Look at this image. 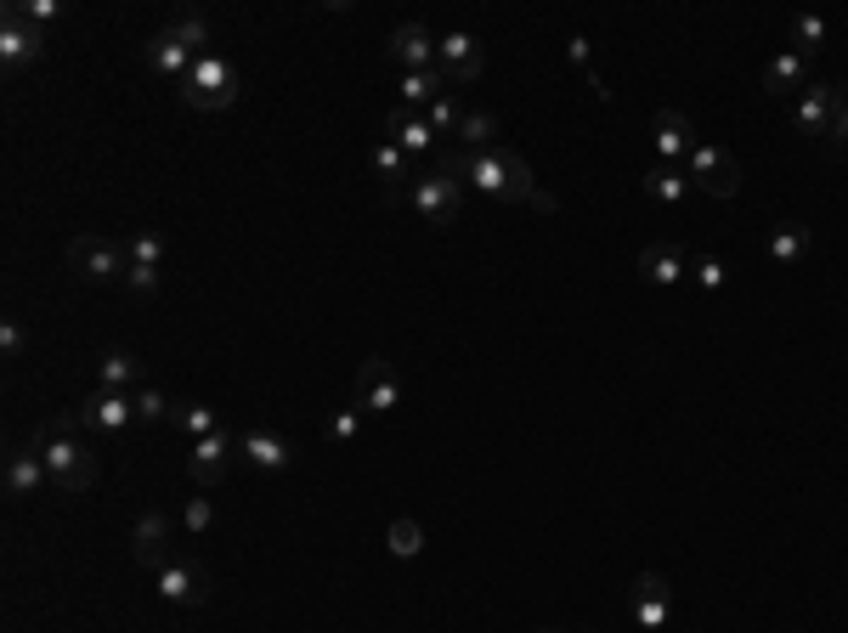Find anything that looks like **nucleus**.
Here are the masks:
<instances>
[{
	"instance_id": "bb28decb",
	"label": "nucleus",
	"mask_w": 848,
	"mask_h": 633,
	"mask_svg": "<svg viewBox=\"0 0 848 633\" xmlns=\"http://www.w3.org/2000/svg\"><path fill=\"white\" fill-rule=\"evenodd\" d=\"M374 176L385 181V199H396V187L413 181V165H408V154L396 148V141H379L374 148Z\"/></svg>"
},
{
	"instance_id": "0eeeda50",
	"label": "nucleus",
	"mask_w": 848,
	"mask_h": 633,
	"mask_svg": "<svg viewBox=\"0 0 848 633\" xmlns=\"http://www.w3.org/2000/svg\"><path fill=\"white\" fill-rule=\"evenodd\" d=\"M238 453H243V447L232 442V435H227V430H216V435H205V442H192L187 470H192V481L210 493V486H221V481L232 475V458H238Z\"/></svg>"
},
{
	"instance_id": "aec40b11",
	"label": "nucleus",
	"mask_w": 848,
	"mask_h": 633,
	"mask_svg": "<svg viewBox=\"0 0 848 633\" xmlns=\"http://www.w3.org/2000/svg\"><path fill=\"white\" fill-rule=\"evenodd\" d=\"M238 447H243V458H249V464H255V470H266V475H283V470L294 464V447L283 442L278 430H249Z\"/></svg>"
},
{
	"instance_id": "423d86ee",
	"label": "nucleus",
	"mask_w": 848,
	"mask_h": 633,
	"mask_svg": "<svg viewBox=\"0 0 848 633\" xmlns=\"http://www.w3.org/2000/svg\"><path fill=\"white\" fill-rule=\"evenodd\" d=\"M69 266H74L85 283H119V277H125V243L74 238V243H69Z\"/></svg>"
},
{
	"instance_id": "412c9836",
	"label": "nucleus",
	"mask_w": 848,
	"mask_h": 633,
	"mask_svg": "<svg viewBox=\"0 0 848 633\" xmlns=\"http://www.w3.org/2000/svg\"><path fill=\"white\" fill-rule=\"evenodd\" d=\"M40 486H52V470H45V458H40L34 447H18V453L7 458V493H12V498H34Z\"/></svg>"
},
{
	"instance_id": "a18cd8bd",
	"label": "nucleus",
	"mask_w": 848,
	"mask_h": 633,
	"mask_svg": "<svg viewBox=\"0 0 848 633\" xmlns=\"http://www.w3.org/2000/svg\"><path fill=\"white\" fill-rule=\"evenodd\" d=\"M543 633H561V627H543Z\"/></svg>"
},
{
	"instance_id": "6e6552de",
	"label": "nucleus",
	"mask_w": 848,
	"mask_h": 633,
	"mask_svg": "<svg viewBox=\"0 0 848 633\" xmlns=\"http://www.w3.org/2000/svg\"><path fill=\"white\" fill-rule=\"evenodd\" d=\"M436 68L441 80H459V85H475L481 68H486V52H481V40L453 29V34H441V52H436Z\"/></svg>"
},
{
	"instance_id": "c756f323",
	"label": "nucleus",
	"mask_w": 848,
	"mask_h": 633,
	"mask_svg": "<svg viewBox=\"0 0 848 633\" xmlns=\"http://www.w3.org/2000/svg\"><path fill=\"white\" fill-rule=\"evenodd\" d=\"M792 52L815 63V57L826 52V18H815V12H797V18H792Z\"/></svg>"
},
{
	"instance_id": "7c9ffc66",
	"label": "nucleus",
	"mask_w": 848,
	"mask_h": 633,
	"mask_svg": "<svg viewBox=\"0 0 848 633\" xmlns=\"http://www.w3.org/2000/svg\"><path fill=\"white\" fill-rule=\"evenodd\" d=\"M464 114H470V108L459 103V96H453V91H441V96H436V103L425 108V119H430V130H436V136H459Z\"/></svg>"
},
{
	"instance_id": "a211bd4d",
	"label": "nucleus",
	"mask_w": 848,
	"mask_h": 633,
	"mask_svg": "<svg viewBox=\"0 0 848 633\" xmlns=\"http://www.w3.org/2000/svg\"><path fill=\"white\" fill-rule=\"evenodd\" d=\"M651 130H657V154H662V165H679V159L695 154V125H690L679 108H657Z\"/></svg>"
},
{
	"instance_id": "4468645a",
	"label": "nucleus",
	"mask_w": 848,
	"mask_h": 633,
	"mask_svg": "<svg viewBox=\"0 0 848 633\" xmlns=\"http://www.w3.org/2000/svg\"><path fill=\"white\" fill-rule=\"evenodd\" d=\"M130 555L142 560V566H170L176 555H170V515H159V509H147L142 520H136V531H130Z\"/></svg>"
},
{
	"instance_id": "79ce46f5",
	"label": "nucleus",
	"mask_w": 848,
	"mask_h": 633,
	"mask_svg": "<svg viewBox=\"0 0 848 633\" xmlns=\"http://www.w3.org/2000/svg\"><path fill=\"white\" fill-rule=\"evenodd\" d=\"M826 141H831V148H848V85H837V119H831Z\"/></svg>"
},
{
	"instance_id": "ea45409f",
	"label": "nucleus",
	"mask_w": 848,
	"mask_h": 633,
	"mask_svg": "<svg viewBox=\"0 0 848 633\" xmlns=\"http://www.w3.org/2000/svg\"><path fill=\"white\" fill-rule=\"evenodd\" d=\"M690 272H695V283H702V288H708V295H719V288H724V277H730L719 255H702V261H695Z\"/></svg>"
},
{
	"instance_id": "9b49d317",
	"label": "nucleus",
	"mask_w": 848,
	"mask_h": 633,
	"mask_svg": "<svg viewBox=\"0 0 848 633\" xmlns=\"http://www.w3.org/2000/svg\"><path fill=\"white\" fill-rule=\"evenodd\" d=\"M668 611H673L668 577L662 571H639V582H634V622L645 633H657V627H668Z\"/></svg>"
},
{
	"instance_id": "f3484780",
	"label": "nucleus",
	"mask_w": 848,
	"mask_h": 633,
	"mask_svg": "<svg viewBox=\"0 0 848 633\" xmlns=\"http://www.w3.org/2000/svg\"><path fill=\"white\" fill-rule=\"evenodd\" d=\"M159 594L170 605H205L210 600V577L198 566H187V560H170V566H159Z\"/></svg>"
},
{
	"instance_id": "dca6fc26",
	"label": "nucleus",
	"mask_w": 848,
	"mask_h": 633,
	"mask_svg": "<svg viewBox=\"0 0 848 633\" xmlns=\"http://www.w3.org/2000/svg\"><path fill=\"white\" fill-rule=\"evenodd\" d=\"M396 402H402V384L390 379L385 357H368L363 362V379H357V408L363 413H390Z\"/></svg>"
},
{
	"instance_id": "c9c22d12",
	"label": "nucleus",
	"mask_w": 848,
	"mask_h": 633,
	"mask_svg": "<svg viewBox=\"0 0 848 633\" xmlns=\"http://www.w3.org/2000/svg\"><path fill=\"white\" fill-rule=\"evenodd\" d=\"M125 266H165V243H159L154 232L125 238Z\"/></svg>"
},
{
	"instance_id": "37998d69",
	"label": "nucleus",
	"mask_w": 848,
	"mask_h": 633,
	"mask_svg": "<svg viewBox=\"0 0 848 633\" xmlns=\"http://www.w3.org/2000/svg\"><path fill=\"white\" fill-rule=\"evenodd\" d=\"M363 419H368L363 408H345V413H334V435H339V442H352V435L363 430Z\"/></svg>"
},
{
	"instance_id": "e433bc0d",
	"label": "nucleus",
	"mask_w": 848,
	"mask_h": 633,
	"mask_svg": "<svg viewBox=\"0 0 848 633\" xmlns=\"http://www.w3.org/2000/svg\"><path fill=\"white\" fill-rule=\"evenodd\" d=\"M12 12H18L29 29H45V23H57V18H63L57 0H12Z\"/></svg>"
},
{
	"instance_id": "cd10ccee",
	"label": "nucleus",
	"mask_w": 848,
	"mask_h": 633,
	"mask_svg": "<svg viewBox=\"0 0 848 633\" xmlns=\"http://www.w3.org/2000/svg\"><path fill=\"white\" fill-rule=\"evenodd\" d=\"M809 255V226H797V221H781L770 232V261L775 266H792V261H804Z\"/></svg>"
},
{
	"instance_id": "9d476101",
	"label": "nucleus",
	"mask_w": 848,
	"mask_h": 633,
	"mask_svg": "<svg viewBox=\"0 0 848 633\" xmlns=\"http://www.w3.org/2000/svg\"><path fill=\"white\" fill-rule=\"evenodd\" d=\"M40 57H45V34L29 29V23L7 7V18H0V63H7V68H34Z\"/></svg>"
},
{
	"instance_id": "6ab92c4d",
	"label": "nucleus",
	"mask_w": 848,
	"mask_h": 633,
	"mask_svg": "<svg viewBox=\"0 0 848 633\" xmlns=\"http://www.w3.org/2000/svg\"><path fill=\"white\" fill-rule=\"evenodd\" d=\"M385 136H390V141H396V148H402L408 159L436 148V130H430V119H425V114H413V108H390V114H385Z\"/></svg>"
},
{
	"instance_id": "f704fd0d",
	"label": "nucleus",
	"mask_w": 848,
	"mask_h": 633,
	"mask_svg": "<svg viewBox=\"0 0 848 633\" xmlns=\"http://www.w3.org/2000/svg\"><path fill=\"white\" fill-rule=\"evenodd\" d=\"M176 413V402L159 391V384H142V391H136V424H165Z\"/></svg>"
},
{
	"instance_id": "f03ea898",
	"label": "nucleus",
	"mask_w": 848,
	"mask_h": 633,
	"mask_svg": "<svg viewBox=\"0 0 848 633\" xmlns=\"http://www.w3.org/2000/svg\"><path fill=\"white\" fill-rule=\"evenodd\" d=\"M29 447L45 458L57 493L74 498V493H91V486H96V453L85 447V435H63V430H52V424H40Z\"/></svg>"
},
{
	"instance_id": "b1692460",
	"label": "nucleus",
	"mask_w": 848,
	"mask_h": 633,
	"mask_svg": "<svg viewBox=\"0 0 848 633\" xmlns=\"http://www.w3.org/2000/svg\"><path fill=\"white\" fill-rule=\"evenodd\" d=\"M96 384H103V391H130V384H147V368L130 351H108L96 362Z\"/></svg>"
},
{
	"instance_id": "1a4fd4ad",
	"label": "nucleus",
	"mask_w": 848,
	"mask_h": 633,
	"mask_svg": "<svg viewBox=\"0 0 848 633\" xmlns=\"http://www.w3.org/2000/svg\"><path fill=\"white\" fill-rule=\"evenodd\" d=\"M80 419H85V430L91 435H119L125 424H136V397H125V391H96L80 402Z\"/></svg>"
},
{
	"instance_id": "4be33fe9",
	"label": "nucleus",
	"mask_w": 848,
	"mask_h": 633,
	"mask_svg": "<svg viewBox=\"0 0 848 633\" xmlns=\"http://www.w3.org/2000/svg\"><path fill=\"white\" fill-rule=\"evenodd\" d=\"M147 63H154V74H165V80H176V85H181V80L192 74V63H198V57L187 52V45H181L170 29H159L154 40H147Z\"/></svg>"
},
{
	"instance_id": "58836bf2",
	"label": "nucleus",
	"mask_w": 848,
	"mask_h": 633,
	"mask_svg": "<svg viewBox=\"0 0 848 633\" xmlns=\"http://www.w3.org/2000/svg\"><path fill=\"white\" fill-rule=\"evenodd\" d=\"M210 520H216V504H210V498H187V509H181V526L192 531V538H198V531H210Z\"/></svg>"
},
{
	"instance_id": "20e7f679",
	"label": "nucleus",
	"mask_w": 848,
	"mask_h": 633,
	"mask_svg": "<svg viewBox=\"0 0 848 633\" xmlns=\"http://www.w3.org/2000/svg\"><path fill=\"white\" fill-rule=\"evenodd\" d=\"M408 210L425 221V226H447V221H459L464 210V181H453L447 170H425L408 181Z\"/></svg>"
},
{
	"instance_id": "f257e3e1",
	"label": "nucleus",
	"mask_w": 848,
	"mask_h": 633,
	"mask_svg": "<svg viewBox=\"0 0 848 633\" xmlns=\"http://www.w3.org/2000/svg\"><path fill=\"white\" fill-rule=\"evenodd\" d=\"M470 187H481L486 199H504V204H532L537 215H555V192H543L532 181V170L504 154V148H481L470 154Z\"/></svg>"
},
{
	"instance_id": "a19ab883",
	"label": "nucleus",
	"mask_w": 848,
	"mask_h": 633,
	"mask_svg": "<svg viewBox=\"0 0 848 633\" xmlns=\"http://www.w3.org/2000/svg\"><path fill=\"white\" fill-rule=\"evenodd\" d=\"M0 351H7V362H18L23 351H29V334H23V323H0Z\"/></svg>"
},
{
	"instance_id": "a878e982",
	"label": "nucleus",
	"mask_w": 848,
	"mask_h": 633,
	"mask_svg": "<svg viewBox=\"0 0 848 633\" xmlns=\"http://www.w3.org/2000/svg\"><path fill=\"white\" fill-rule=\"evenodd\" d=\"M396 96H402V108H430L436 96H441V68H413V74H402L396 80Z\"/></svg>"
},
{
	"instance_id": "2eb2a0df",
	"label": "nucleus",
	"mask_w": 848,
	"mask_h": 633,
	"mask_svg": "<svg viewBox=\"0 0 848 633\" xmlns=\"http://www.w3.org/2000/svg\"><path fill=\"white\" fill-rule=\"evenodd\" d=\"M436 52H441V40H436L425 23H402V29L390 34V63H402V74L436 68Z\"/></svg>"
},
{
	"instance_id": "39448f33",
	"label": "nucleus",
	"mask_w": 848,
	"mask_h": 633,
	"mask_svg": "<svg viewBox=\"0 0 848 633\" xmlns=\"http://www.w3.org/2000/svg\"><path fill=\"white\" fill-rule=\"evenodd\" d=\"M684 176L695 192H708V199H735L741 192V165L730 148H719V141H695V154L684 159Z\"/></svg>"
},
{
	"instance_id": "c03bdc74",
	"label": "nucleus",
	"mask_w": 848,
	"mask_h": 633,
	"mask_svg": "<svg viewBox=\"0 0 848 633\" xmlns=\"http://www.w3.org/2000/svg\"><path fill=\"white\" fill-rule=\"evenodd\" d=\"M566 57H572L577 68H588V40H583V34H572V40H566Z\"/></svg>"
},
{
	"instance_id": "72a5a7b5",
	"label": "nucleus",
	"mask_w": 848,
	"mask_h": 633,
	"mask_svg": "<svg viewBox=\"0 0 848 633\" xmlns=\"http://www.w3.org/2000/svg\"><path fill=\"white\" fill-rule=\"evenodd\" d=\"M170 424H181L192 442H205V435H216L221 424H216V413L205 408V402H176V413H170Z\"/></svg>"
},
{
	"instance_id": "5701e85b",
	"label": "nucleus",
	"mask_w": 848,
	"mask_h": 633,
	"mask_svg": "<svg viewBox=\"0 0 848 633\" xmlns=\"http://www.w3.org/2000/svg\"><path fill=\"white\" fill-rule=\"evenodd\" d=\"M804 85H809V57H797V52H781L764 68V91L770 96H792V91H804Z\"/></svg>"
},
{
	"instance_id": "7ed1b4c3",
	"label": "nucleus",
	"mask_w": 848,
	"mask_h": 633,
	"mask_svg": "<svg viewBox=\"0 0 848 633\" xmlns=\"http://www.w3.org/2000/svg\"><path fill=\"white\" fill-rule=\"evenodd\" d=\"M238 91H243L238 68H232L221 52H205V57L192 63V74L181 80V103L198 108V114H227V108L238 103Z\"/></svg>"
},
{
	"instance_id": "ddd939ff",
	"label": "nucleus",
	"mask_w": 848,
	"mask_h": 633,
	"mask_svg": "<svg viewBox=\"0 0 848 633\" xmlns=\"http://www.w3.org/2000/svg\"><path fill=\"white\" fill-rule=\"evenodd\" d=\"M639 272H645V283H657V288H679L690 266H684V250L673 238H651L639 250Z\"/></svg>"
},
{
	"instance_id": "393cba45",
	"label": "nucleus",
	"mask_w": 848,
	"mask_h": 633,
	"mask_svg": "<svg viewBox=\"0 0 848 633\" xmlns=\"http://www.w3.org/2000/svg\"><path fill=\"white\" fill-rule=\"evenodd\" d=\"M645 192H651L657 204H684L695 187H690V176L679 165H657V170H645Z\"/></svg>"
},
{
	"instance_id": "c85d7f7f",
	"label": "nucleus",
	"mask_w": 848,
	"mask_h": 633,
	"mask_svg": "<svg viewBox=\"0 0 848 633\" xmlns=\"http://www.w3.org/2000/svg\"><path fill=\"white\" fill-rule=\"evenodd\" d=\"M385 549H390L396 560H419V549H425V526H419L413 515H396L390 531H385Z\"/></svg>"
},
{
	"instance_id": "f8f14e48",
	"label": "nucleus",
	"mask_w": 848,
	"mask_h": 633,
	"mask_svg": "<svg viewBox=\"0 0 848 633\" xmlns=\"http://www.w3.org/2000/svg\"><path fill=\"white\" fill-rule=\"evenodd\" d=\"M831 119H837V85L809 80V85H804V96H797V108H792V125L804 130V136H826V130H831Z\"/></svg>"
},
{
	"instance_id": "473e14b6",
	"label": "nucleus",
	"mask_w": 848,
	"mask_h": 633,
	"mask_svg": "<svg viewBox=\"0 0 848 633\" xmlns=\"http://www.w3.org/2000/svg\"><path fill=\"white\" fill-rule=\"evenodd\" d=\"M165 29H170V34H176V40L187 45L192 57H205V52H210V23L198 18V12H176V18L165 23Z\"/></svg>"
},
{
	"instance_id": "4c0bfd02",
	"label": "nucleus",
	"mask_w": 848,
	"mask_h": 633,
	"mask_svg": "<svg viewBox=\"0 0 848 633\" xmlns=\"http://www.w3.org/2000/svg\"><path fill=\"white\" fill-rule=\"evenodd\" d=\"M130 295H159V283H165V266H125V277H119Z\"/></svg>"
},
{
	"instance_id": "2f4dec72",
	"label": "nucleus",
	"mask_w": 848,
	"mask_h": 633,
	"mask_svg": "<svg viewBox=\"0 0 848 633\" xmlns=\"http://www.w3.org/2000/svg\"><path fill=\"white\" fill-rule=\"evenodd\" d=\"M459 148H470V154L498 148V119H492V114H481V108H470V114H464V125H459Z\"/></svg>"
}]
</instances>
